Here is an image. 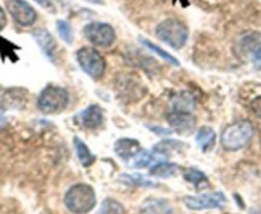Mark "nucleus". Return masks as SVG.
I'll list each match as a JSON object with an SVG mask.
<instances>
[{"instance_id": "23", "label": "nucleus", "mask_w": 261, "mask_h": 214, "mask_svg": "<svg viewBox=\"0 0 261 214\" xmlns=\"http://www.w3.org/2000/svg\"><path fill=\"white\" fill-rule=\"evenodd\" d=\"M140 41H141L142 44H144L145 46L147 47V49L151 50L152 53H156V54L159 55V57H162L163 59L167 60L168 63H170V64H173V65H177V67H178V65H179V60H178L177 58L173 57L172 54H169V53H167V52H165V50L160 49V47L158 46V45L152 44L151 41H149V40L144 39V37H141V39H140Z\"/></svg>"}, {"instance_id": "4", "label": "nucleus", "mask_w": 261, "mask_h": 214, "mask_svg": "<svg viewBox=\"0 0 261 214\" xmlns=\"http://www.w3.org/2000/svg\"><path fill=\"white\" fill-rule=\"evenodd\" d=\"M156 37L173 49H182L188 39V30L185 23L174 18L167 19L156 27Z\"/></svg>"}, {"instance_id": "17", "label": "nucleus", "mask_w": 261, "mask_h": 214, "mask_svg": "<svg viewBox=\"0 0 261 214\" xmlns=\"http://www.w3.org/2000/svg\"><path fill=\"white\" fill-rule=\"evenodd\" d=\"M196 141L202 152H209L215 144V131L209 126H204L196 135Z\"/></svg>"}, {"instance_id": "10", "label": "nucleus", "mask_w": 261, "mask_h": 214, "mask_svg": "<svg viewBox=\"0 0 261 214\" xmlns=\"http://www.w3.org/2000/svg\"><path fill=\"white\" fill-rule=\"evenodd\" d=\"M27 94L26 90L18 87L0 90V109H21L26 105Z\"/></svg>"}, {"instance_id": "20", "label": "nucleus", "mask_w": 261, "mask_h": 214, "mask_svg": "<svg viewBox=\"0 0 261 214\" xmlns=\"http://www.w3.org/2000/svg\"><path fill=\"white\" fill-rule=\"evenodd\" d=\"M73 142H74V149H76L77 157H79L81 164L84 165V167H90V165L95 162V157L91 153V150L87 148V145L85 144L81 138L74 137Z\"/></svg>"}, {"instance_id": "27", "label": "nucleus", "mask_w": 261, "mask_h": 214, "mask_svg": "<svg viewBox=\"0 0 261 214\" xmlns=\"http://www.w3.org/2000/svg\"><path fill=\"white\" fill-rule=\"evenodd\" d=\"M251 110L253 112V114L261 120V97H257L256 99L252 100L251 103Z\"/></svg>"}, {"instance_id": "11", "label": "nucleus", "mask_w": 261, "mask_h": 214, "mask_svg": "<svg viewBox=\"0 0 261 214\" xmlns=\"http://www.w3.org/2000/svg\"><path fill=\"white\" fill-rule=\"evenodd\" d=\"M74 120L82 127L95 130V128H99L104 122V112H102L99 105L92 104L90 107L85 108L82 112H80Z\"/></svg>"}, {"instance_id": "13", "label": "nucleus", "mask_w": 261, "mask_h": 214, "mask_svg": "<svg viewBox=\"0 0 261 214\" xmlns=\"http://www.w3.org/2000/svg\"><path fill=\"white\" fill-rule=\"evenodd\" d=\"M34 37L37 44H39V46L41 47L42 52H44V54L50 60L55 62V57H57L58 53V45L55 42L54 37L51 36V34H49L46 30H37V31L34 32Z\"/></svg>"}, {"instance_id": "15", "label": "nucleus", "mask_w": 261, "mask_h": 214, "mask_svg": "<svg viewBox=\"0 0 261 214\" xmlns=\"http://www.w3.org/2000/svg\"><path fill=\"white\" fill-rule=\"evenodd\" d=\"M183 177L187 182L192 183L196 190H201V188L209 187V180L205 176L204 172L196 170V168H187L183 171Z\"/></svg>"}, {"instance_id": "6", "label": "nucleus", "mask_w": 261, "mask_h": 214, "mask_svg": "<svg viewBox=\"0 0 261 214\" xmlns=\"http://www.w3.org/2000/svg\"><path fill=\"white\" fill-rule=\"evenodd\" d=\"M86 39L99 47H108L114 42L115 32L110 25L104 22H91L84 29Z\"/></svg>"}, {"instance_id": "25", "label": "nucleus", "mask_w": 261, "mask_h": 214, "mask_svg": "<svg viewBox=\"0 0 261 214\" xmlns=\"http://www.w3.org/2000/svg\"><path fill=\"white\" fill-rule=\"evenodd\" d=\"M152 159H154V150L152 152H150V150H141L136 157L132 158V165L130 167L145 168L151 163Z\"/></svg>"}, {"instance_id": "3", "label": "nucleus", "mask_w": 261, "mask_h": 214, "mask_svg": "<svg viewBox=\"0 0 261 214\" xmlns=\"http://www.w3.org/2000/svg\"><path fill=\"white\" fill-rule=\"evenodd\" d=\"M68 91L57 85H47L37 99V108L45 114H58L67 108Z\"/></svg>"}, {"instance_id": "18", "label": "nucleus", "mask_w": 261, "mask_h": 214, "mask_svg": "<svg viewBox=\"0 0 261 214\" xmlns=\"http://www.w3.org/2000/svg\"><path fill=\"white\" fill-rule=\"evenodd\" d=\"M196 100L193 94L187 91L179 92V94L174 95L172 99V107L173 110H185V112H191L195 108Z\"/></svg>"}, {"instance_id": "12", "label": "nucleus", "mask_w": 261, "mask_h": 214, "mask_svg": "<svg viewBox=\"0 0 261 214\" xmlns=\"http://www.w3.org/2000/svg\"><path fill=\"white\" fill-rule=\"evenodd\" d=\"M142 82L141 81H137L135 80V77H130V76H119V81L117 82V90L119 92V95L122 98H127L128 100L130 102H134L132 98L134 95H136L137 99L142 97V91H141V87H142Z\"/></svg>"}, {"instance_id": "5", "label": "nucleus", "mask_w": 261, "mask_h": 214, "mask_svg": "<svg viewBox=\"0 0 261 214\" xmlns=\"http://www.w3.org/2000/svg\"><path fill=\"white\" fill-rule=\"evenodd\" d=\"M77 62L81 69L87 76L94 80H100L107 69V62L104 57L96 49L90 46L81 47L76 54Z\"/></svg>"}, {"instance_id": "31", "label": "nucleus", "mask_w": 261, "mask_h": 214, "mask_svg": "<svg viewBox=\"0 0 261 214\" xmlns=\"http://www.w3.org/2000/svg\"><path fill=\"white\" fill-rule=\"evenodd\" d=\"M251 214H261V210H255V211H252Z\"/></svg>"}, {"instance_id": "21", "label": "nucleus", "mask_w": 261, "mask_h": 214, "mask_svg": "<svg viewBox=\"0 0 261 214\" xmlns=\"http://www.w3.org/2000/svg\"><path fill=\"white\" fill-rule=\"evenodd\" d=\"M142 214H170L172 208L165 200H147L141 208Z\"/></svg>"}, {"instance_id": "2", "label": "nucleus", "mask_w": 261, "mask_h": 214, "mask_svg": "<svg viewBox=\"0 0 261 214\" xmlns=\"http://www.w3.org/2000/svg\"><path fill=\"white\" fill-rule=\"evenodd\" d=\"M253 137V127L248 121H240L227 126L222 132V147L228 152H237L250 144Z\"/></svg>"}, {"instance_id": "9", "label": "nucleus", "mask_w": 261, "mask_h": 214, "mask_svg": "<svg viewBox=\"0 0 261 214\" xmlns=\"http://www.w3.org/2000/svg\"><path fill=\"white\" fill-rule=\"evenodd\" d=\"M167 120L173 131L185 136L191 135L197 125V120L195 115L191 112H185V110H173L169 113Z\"/></svg>"}, {"instance_id": "7", "label": "nucleus", "mask_w": 261, "mask_h": 214, "mask_svg": "<svg viewBox=\"0 0 261 214\" xmlns=\"http://www.w3.org/2000/svg\"><path fill=\"white\" fill-rule=\"evenodd\" d=\"M185 204L188 209L192 210H204V209H218L222 208L227 199L225 195L220 191H215L212 194H202V195L197 196H186Z\"/></svg>"}, {"instance_id": "28", "label": "nucleus", "mask_w": 261, "mask_h": 214, "mask_svg": "<svg viewBox=\"0 0 261 214\" xmlns=\"http://www.w3.org/2000/svg\"><path fill=\"white\" fill-rule=\"evenodd\" d=\"M7 25V17H6V13H4L3 8L0 7V31L6 27Z\"/></svg>"}, {"instance_id": "30", "label": "nucleus", "mask_w": 261, "mask_h": 214, "mask_svg": "<svg viewBox=\"0 0 261 214\" xmlns=\"http://www.w3.org/2000/svg\"><path fill=\"white\" fill-rule=\"evenodd\" d=\"M36 2L44 8H51V0H36Z\"/></svg>"}, {"instance_id": "24", "label": "nucleus", "mask_w": 261, "mask_h": 214, "mask_svg": "<svg viewBox=\"0 0 261 214\" xmlns=\"http://www.w3.org/2000/svg\"><path fill=\"white\" fill-rule=\"evenodd\" d=\"M96 214H124V209L119 201L114 199H105Z\"/></svg>"}, {"instance_id": "14", "label": "nucleus", "mask_w": 261, "mask_h": 214, "mask_svg": "<svg viewBox=\"0 0 261 214\" xmlns=\"http://www.w3.org/2000/svg\"><path fill=\"white\" fill-rule=\"evenodd\" d=\"M114 150L118 157L128 160L136 157L142 149L139 141L135 138H120L115 142Z\"/></svg>"}, {"instance_id": "22", "label": "nucleus", "mask_w": 261, "mask_h": 214, "mask_svg": "<svg viewBox=\"0 0 261 214\" xmlns=\"http://www.w3.org/2000/svg\"><path fill=\"white\" fill-rule=\"evenodd\" d=\"M178 165L175 163H168V162H160L156 163L150 168V175L155 176V177H162L168 178L172 177L177 173Z\"/></svg>"}, {"instance_id": "26", "label": "nucleus", "mask_w": 261, "mask_h": 214, "mask_svg": "<svg viewBox=\"0 0 261 214\" xmlns=\"http://www.w3.org/2000/svg\"><path fill=\"white\" fill-rule=\"evenodd\" d=\"M57 29H58V32H59L60 37H62V40H64V41L69 45L73 42V39H74L73 30H72V26L68 23V22L58 21Z\"/></svg>"}, {"instance_id": "29", "label": "nucleus", "mask_w": 261, "mask_h": 214, "mask_svg": "<svg viewBox=\"0 0 261 214\" xmlns=\"http://www.w3.org/2000/svg\"><path fill=\"white\" fill-rule=\"evenodd\" d=\"M150 130L154 131V132L158 133V135H160V133H164V135H169V133H170L169 130H165V128H163V127H150Z\"/></svg>"}, {"instance_id": "16", "label": "nucleus", "mask_w": 261, "mask_h": 214, "mask_svg": "<svg viewBox=\"0 0 261 214\" xmlns=\"http://www.w3.org/2000/svg\"><path fill=\"white\" fill-rule=\"evenodd\" d=\"M243 53L252 60H261V37L251 35L243 40Z\"/></svg>"}, {"instance_id": "1", "label": "nucleus", "mask_w": 261, "mask_h": 214, "mask_svg": "<svg viewBox=\"0 0 261 214\" xmlns=\"http://www.w3.org/2000/svg\"><path fill=\"white\" fill-rule=\"evenodd\" d=\"M64 204L73 214H87L96 205V194L90 185L77 183L67 191Z\"/></svg>"}, {"instance_id": "19", "label": "nucleus", "mask_w": 261, "mask_h": 214, "mask_svg": "<svg viewBox=\"0 0 261 214\" xmlns=\"http://www.w3.org/2000/svg\"><path fill=\"white\" fill-rule=\"evenodd\" d=\"M118 181L127 186H135V187H155L158 185L154 181L149 180L142 175H137V173H135V175H127V173L120 175Z\"/></svg>"}, {"instance_id": "8", "label": "nucleus", "mask_w": 261, "mask_h": 214, "mask_svg": "<svg viewBox=\"0 0 261 214\" xmlns=\"http://www.w3.org/2000/svg\"><path fill=\"white\" fill-rule=\"evenodd\" d=\"M6 6L9 14L21 26L29 27L36 22V11L24 0H7Z\"/></svg>"}]
</instances>
